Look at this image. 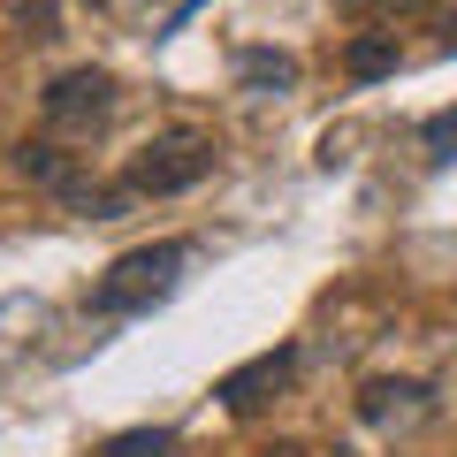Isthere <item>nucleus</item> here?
<instances>
[{
  "mask_svg": "<svg viewBox=\"0 0 457 457\" xmlns=\"http://www.w3.org/2000/svg\"><path fill=\"white\" fill-rule=\"evenodd\" d=\"M183 267H191V245H183V237L122 252V260H114L107 275L92 282V312H99V320H122V312H153V305H161V297L183 282Z\"/></svg>",
  "mask_w": 457,
  "mask_h": 457,
  "instance_id": "obj_1",
  "label": "nucleus"
},
{
  "mask_svg": "<svg viewBox=\"0 0 457 457\" xmlns=\"http://www.w3.org/2000/svg\"><path fill=\"white\" fill-rule=\"evenodd\" d=\"M213 176V137L206 130H161L153 145L130 153V168H122V183H130L137 198H176L191 191V183Z\"/></svg>",
  "mask_w": 457,
  "mask_h": 457,
  "instance_id": "obj_2",
  "label": "nucleus"
},
{
  "mask_svg": "<svg viewBox=\"0 0 457 457\" xmlns=\"http://www.w3.org/2000/svg\"><path fill=\"white\" fill-rule=\"evenodd\" d=\"M114 107H122V92H114L107 69H62V77L38 92V114H46L54 137H92V130H107Z\"/></svg>",
  "mask_w": 457,
  "mask_h": 457,
  "instance_id": "obj_3",
  "label": "nucleus"
},
{
  "mask_svg": "<svg viewBox=\"0 0 457 457\" xmlns=\"http://www.w3.org/2000/svg\"><path fill=\"white\" fill-rule=\"evenodd\" d=\"M359 411H366V427H381V435H411V427L435 420V396H427V381H366Z\"/></svg>",
  "mask_w": 457,
  "mask_h": 457,
  "instance_id": "obj_4",
  "label": "nucleus"
},
{
  "mask_svg": "<svg viewBox=\"0 0 457 457\" xmlns=\"http://www.w3.org/2000/svg\"><path fill=\"white\" fill-rule=\"evenodd\" d=\"M290 374H297V351H260L252 366H237V374L221 381V404L237 411V420H252L260 404H275V396L290 389Z\"/></svg>",
  "mask_w": 457,
  "mask_h": 457,
  "instance_id": "obj_5",
  "label": "nucleus"
},
{
  "mask_svg": "<svg viewBox=\"0 0 457 457\" xmlns=\"http://www.w3.org/2000/svg\"><path fill=\"white\" fill-rule=\"evenodd\" d=\"M343 69H351V84L389 77V69H396V31H366V38H351V46H343Z\"/></svg>",
  "mask_w": 457,
  "mask_h": 457,
  "instance_id": "obj_6",
  "label": "nucleus"
},
{
  "mask_svg": "<svg viewBox=\"0 0 457 457\" xmlns=\"http://www.w3.org/2000/svg\"><path fill=\"white\" fill-rule=\"evenodd\" d=\"M92 457H176V435L168 427H130V435H107Z\"/></svg>",
  "mask_w": 457,
  "mask_h": 457,
  "instance_id": "obj_7",
  "label": "nucleus"
},
{
  "mask_svg": "<svg viewBox=\"0 0 457 457\" xmlns=\"http://www.w3.org/2000/svg\"><path fill=\"white\" fill-rule=\"evenodd\" d=\"M237 77L260 84V92H290V84H297V62H290V54H245V62H237Z\"/></svg>",
  "mask_w": 457,
  "mask_h": 457,
  "instance_id": "obj_8",
  "label": "nucleus"
},
{
  "mask_svg": "<svg viewBox=\"0 0 457 457\" xmlns=\"http://www.w3.org/2000/svg\"><path fill=\"white\" fill-rule=\"evenodd\" d=\"M336 8H343L351 23H396V16H411L420 0H336Z\"/></svg>",
  "mask_w": 457,
  "mask_h": 457,
  "instance_id": "obj_9",
  "label": "nucleus"
},
{
  "mask_svg": "<svg viewBox=\"0 0 457 457\" xmlns=\"http://www.w3.org/2000/svg\"><path fill=\"white\" fill-rule=\"evenodd\" d=\"M260 457H312V450H305V442H267Z\"/></svg>",
  "mask_w": 457,
  "mask_h": 457,
  "instance_id": "obj_10",
  "label": "nucleus"
}]
</instances>
